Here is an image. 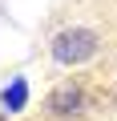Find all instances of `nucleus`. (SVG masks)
<instances>
[{
	"mask_svg": "<svg viewBox=\"0 0 117 121\" xmlns=\"http://www.w3.org/2000/svg\"><path fill=\"white\" fill-rule=\"evenodd\" d=\"M97 56V36L89 28H61L52 36V60L56 65H85Z\"/></svg>",
	"mask_w": 117,
	"mask_h": 121,
	"instance_id": "nucleus-1",
	"label": "nucleus"
},
{
	"mask_svg": "<svg viewBox=\"0 0 117 121\" xmlns=\"http://www.w3.org/2000/svg\"><path fill=\"white\" fill-rule=\"evenodd\" d=\"M0 105H4V113H20L28 105V81L24 77H12L4 85V93H0Z\"/></svg>",
	"mask_w": 117,
	"mask_h": 121,
	"instance_id": "nucleus-2",
	"label": "nucleus"
},
{
	"mask_svg": "<svg viewBox=\"0 0 117 121\" xmlns=\"http://www.w3.org/2000/svg\"><path fill=\"white\" fill-rule=\"evenodd\" d=\"M48 109H52V113H61V117L77 113V109H81V89H77V85H61V89L48 97Z\"/></svg>",
	"mask_w": 117,
	"mask_h": 121,
	"instance_id": "nucleus-3",
	"label": "nucleus"
}]
</instances>
